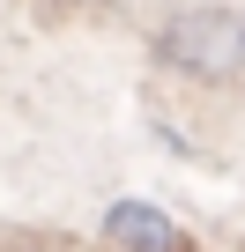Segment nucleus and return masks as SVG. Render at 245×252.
Wrapping results in <instances>:
<instances>
[{
  "mask_svg": "<svg viewBox=\"0 0 245 252\" xmlns=\"http://www.w3.org/2000/svg\"><path fill=\"white\" fill-rule=\"evenodd\" d=\"M104 237H111V245H164V252L186 245V230H178L164 208H149V200H119V208L104 215Z\"/></svg>",
  "mask_w": 245,
  "mask_h": 252,
  "instance_id": "f03ea898",
  "label": "nucleus"
},
{
  "mask_svg": "<svg viewBox=\"0 0 245 252\" xmlns=\"http://www.w3.org/2000/svg\"><path fill=\"white\" fill-rule=\"evenodd\" d=\"M164 52L201 67V74H238L245 67V15H223V8H201V15H178L164 30Z\"/></svg>",
  "mask_w": 245,
  "mask_h": 252,
  "instance_id": "f257e3e1",
  "label": "nucleus"
}]
</instances>
